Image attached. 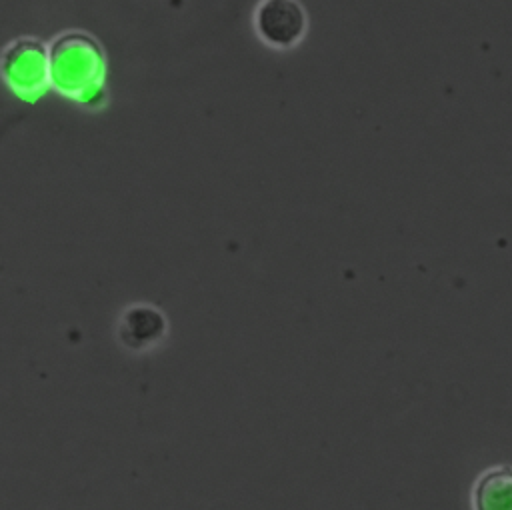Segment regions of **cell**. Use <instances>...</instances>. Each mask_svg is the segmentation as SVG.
Here are the masks:
<instances>
[{"label": "cell", "mask_w": 512, "mask_h": 510, "mask_svg": "<svg viewBox=\"0 0 512 510\" xmlns=\"http://www.w3.org/2000/svg\"><path fill=\"white\" fill-rule=\"evenodd\" d=\"M106 74V50L88 30H62L48 42L50 88L60 96L88 110H102L108 104Z\"/></svg>", "instance_id": "obj_1"}, {"label": "cell", "mask_w": 512, "mask_h": 510, "mask_svg": "<svg viewBox=\"0 0 512 510\" xmlns=\"http://www.w3.org/2000/svg\"><path fill=\"white\" fill-rule=\"evenodd\" d=\"M0 80L24 102H38L50 88L48 44L30 34L6 42L0 50Z\"/></svg>", "instance_id": "obj_2"}, {"label": "cell", "mask_w": 512, "mask_h": 510, "mask_svg": "<svg viewBox=\"0 0 512 510\" xmlns=\"http://www.w3.org/2000/svg\"><path fill=\"white\" fill-rule=\"evenodd\" d=\"M258 36L272 48L286 50L306 32V12L298 0H262L254 14Z\"/></svg>", "instance_id": "obj_3"}, {"label": "cell", "mask_w": 512, "mask_h": 510, "mask_svg": "<svg viewBox=\"0 0 512 510\" xmlns=\"http://www.w3.org/2000/svg\"><path fill=\"white\" fill-rule=\"evenodd\" d=\"M474 510H512V466L498 464L482 472L472 488Z\"/></svg>", "instance_id": "obj_4"}, {"label": "cell", "mask_w": 512, "mask_h": 510, "mask_svg": "<svg viewBox=\"0 0 512 510\" xmlns=\"http://www.w3.org/2000/svg\"><path fill=\"white\" fill-rule=\"evenodd\" d=\"M166 330L164 316L152 306H134L124 316L122 336L134 346L158 340Z\"/></svg>", "instance_id": "obj_5"}]
</instances>
